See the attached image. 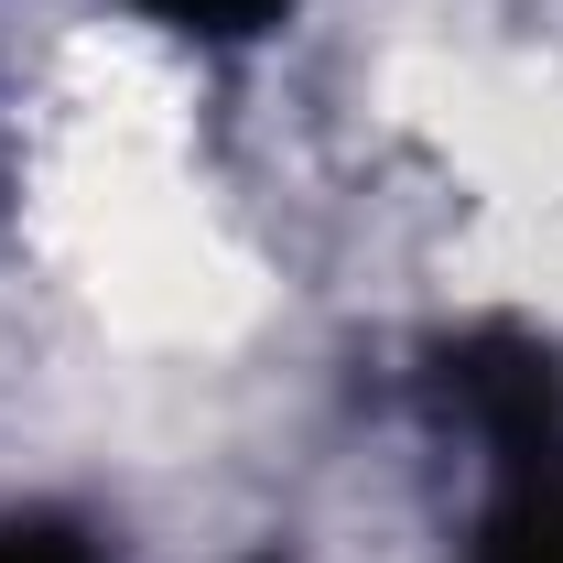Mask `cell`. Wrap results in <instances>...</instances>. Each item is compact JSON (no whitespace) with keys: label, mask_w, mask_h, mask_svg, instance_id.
Masks as SVG:
<instances>
[{"label":"cell","mask_w":563,"mask_h":563,"mask_svg":"<svg viewBox=\"0 0 563 563\" xmlns=\"http://www.w3.org/2000/svg\"><path fill=\"white\" fill-rule=\"evenodd\" d=\"M466 563H563V477H520L488 509V531H477Z\"/></svg>","instance_id":"7a4b0ae2"},{"label":"cell","mask_w":563,"mask_h":563,"mask_svg":"<svg viewBox=\"0 0 563 563\" xmlns=\"http://www.w3.org/2000/svg\"><path fill=\"white\" fill-rule=\"evenodd\" d=\"M0 563H98V542L76 520H55V509H11L0 520Z\"/></svg>","instance_id":"3957f363"},{"label":"cell","mask_w":563,"mask_h":563,"mask_svg":"<svg viewBox=\"0 0 563 563\" xmlns=\"http://www.w3.org/2000/svg\"><path fill=\"white\" fill-rule=\"evenodd\" d=\"M433 390H444V412L509 466V488H520V477H563V357L542 347V336L477 325V336H455V347L433 357Z\"/></svg>","instance_id":"6da1fadb"},{"label":"cell","mask_w":563,"mask_h":563,"mask_svg":"<svg viewBox=\"0 0 563 563\" xmlns=\"http://www.w3.org/2000/svg\"><path fill=\"white\" fill-rule=\"evenodd\" d=\"M141 11H163L174 33H217V44H239V33H261V22H282L292 0H141Z\"/></svg>","instance_id":"277c9868"}]
</instances>
